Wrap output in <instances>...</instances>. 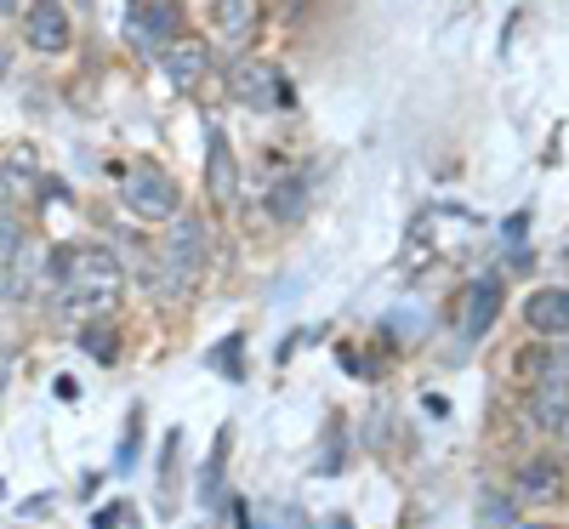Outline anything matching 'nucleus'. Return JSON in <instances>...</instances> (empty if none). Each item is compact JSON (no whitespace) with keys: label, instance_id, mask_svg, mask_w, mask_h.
I'll use <instances>...</instances> for the list:
<instances>
[{"label":"nucleus","instance_id":"obj_1","mask_svg":"<svg viewBox=\"0 0 569 529\" xmlns=\"http://www.w3.org/2000/svg\"><path fill=\"white\" fill-rule=\"evenodd\" d=\"M52 285L63 319H103L120 308V262L103 246H63L52 257Z\"/></svg>","mask_w":569,"mask_h":529},{"label":"nucleus","instance_id":"obj_2","mask_svg":"<svg viewBox=\"0 0 569 529\" xmlns=\"http://www.w3.org/2000/svg\"><path fill=\"white\" fill-rule=\"evenodd\" d=\"M120 200H126L131 217L166 222V217L182 211V188H177L166 171H154V166H137V171H126V182H120Z\"/></svg>","mask_w":569,"mask_h":529},{"label":"nucleus","instance_id":"obj_3","mask_svg":"<svg viewBox=\"0 0 569 529\" xmlns=\"http://www.w3.org/2000/svg\"><path fill=\"white\" fill-rule=\"evenodd\" d=\"M160 262H166V285H171V291H188V285L200 279V268H206V222L200 217H177L171 233H166Z\"/></svg>","mask_w":569,"mask_h":529},{"label":"nucleus","instance_id":"obj_4","mask_svg":"<svg viewBox=\"0 0 569 529\" xmlns=\"http://www.w3.org/2000/svg\"><path fill=\"white\" fill-rule=\"evenodd\" d=\"M233 98H240L246 109H291V80H284L273 63H233Z\"/></svg>","mask_w":569,"mask_h":529},{"label":"nucleus","instance_id":"obj_5","mask_svg":"<svg viewBox=\"0 0 569 529\" xmlns=\"http://www.w3.org/2000/svg\"><path fill=\"white\" fill-rule=\"evenodd\" d=\"M23 34H29L34 52L63 58L69 52V12H63V0H34V7L23 12Z\"/></svg>","mask_w":569,"mask_h":529},{"label":"nucleus","instance_id":"obj_6","mask_svg":"<svg viewBox=\"0 0 569 529\" xmlns=\"http://www.w3.org/2000/svg\"><path fill=\"white\" fill-rule=\"evenodd\" d=\"M501 273H479L472 279V291H467V308H461V336L467 342H479V336L496 325V313H501Z\"/></svg>","mask_w":569,"mask_h":529},{"label":"nucleus","instance_id":"obj_7","mask_svg":"<svg viewBox=\"0 0 569 529\" xmlns=\"http://www.w3.org/2000/svg\"><path fill=\"white\" fill-rule=\"evenodd\" d=\"M525 325L536 336H569V291H558V285H547V291H536L525 302Z\"/></svg>","mask_w":569,"mask_h":529},{"label":"nucleus","instance_id":"obj_8","mask_svg":"<svg viewBox=\"0 0 569 529\" xmlns=\"http://www.w3.org/2000/svg\"><path fill=\"white\" fill-rule=\"evenodd\" d=\"M177 18H182V12L171 7V0H154L149 12H137V18H131V34H137L142 52H166L171 34H177Z\"/></svg>","mask_w":569,"mask_h":529},{"label":"nucleus","instance_id":"obj_9","mask_svg":"<svg viewBox=\"0 0 569 529\" xmlns=\"http://www.w3.org/2000/svg\"><path fill=\"white\" fill-rule=\"evenodd\" d=\"M160 63H166V74H171L177 91H194L200 74H206V46H200V40H194V46H188V40H171L166 52H160Z\"/></svg>","mask_w":569,"mask_h":529},{"label":"nucleus","instance_id":"obj_10","mask_svg":"<svg viewBox=\"0 0 569 529\" xmlns=\"http://www.w3.org/2000/svg\"><path fill=\"white\" fill-rule=\"evenodd\" d=\"M206 177H211V194L222 200V206H233V194H240V177H233V154H228V137L222 131H211V142H206Z\"/></svg>","mask_w":569,"mask_h":529},{"label":"nucleus","instance_id":"obj_11","mask_svg":"<svg viewBox=\"0 0 569 529\" xmlns=\"http://www.w3.org/2000/svg\"><path fill=\"white\" fill-rule=\"evenodd\" d=\"M268 217L273 222H302L308 217V182L302 177H279L268 188Z\"/></svg>","mask_w":569,"mask_h":529},{"label":"nucleus","instance_id":"obj_12","mask_svg":"<svg viewBox=\"0 0 569 529\" xmlns=\"http://www.w3.org/2000/svg\"><path fill=\"white\" fill-rule=\"evenodd\" d=\"M552 490H558V456H536L518 467V496L525 501H547Z\"/></svg>","mask_w":569,"mask_h":529},{"label":"nucleus","instance_id":"obj_13","mask_svg":"<svg viewBox=\"0 0 569 529\" xmlns=\"http://www.w3.org/2000/svg\"><path fill=\"white\" fill-rule=\"evenodd\" d=\"M211 18H217L222 34L251 40L257 34V0H211Z\"/></svg>","mask_w":569,"mask_h":529},{"label":"nucleus","instance_id":"obj_14","mask_svg":"<svg viewBox=\"0 0 569 529\" xmlns=\"http://www.w3.org/2000/svg\"><path fill=\"white\" fill-rule=\"evenodd\" d=\"M222 456H228V427L217 432V445H211V456H206V467H200V485H194V501H200V507H217V501H222V467H228Z\"/></svg>","mask_w":569,"mask_h":529},{"label":"nucleus","instance_id":"obj_15","mask_svg":"<svg viewBox=\"0 0 569 529\" xmlns=\"http://www.w3.org/2000/svg\"><path fill=\"white\" fill-rule=\"evenodd\" d=\"M536 421L541 427H563L569 421V381H558V376L541 381L536 388Z\"/></svg>","mask_w":569,"mask_h":529},{"label":"nucleus","instance_id":"obj_16","mask_svg":"<svg viewBox=\"0 0 569 529\" xmlns=\"http://www.w3.org/2000/svg\"><path fill=\"white\" fill-rule=\"evenodd\" d=\"M211 365H217V376L240 381V376H246V336H228V342H217V348H211Z\"/></svg>","mask_w":569,"mask_h":529},{"label":"nucleus","instance_id":"obj_17","mask_svg":"<svg viewBox=\"0 0 569 529\" xmlns=\"http://www.w3.org/2000/svg\"><path fill=\"white\" fill-rule=\"evenodd\" d=\"M18 257V222L0 217V262H12Z\"/></svg>","mask_w":569,"mask_h":529},{"label":"nucleus","instance_id":"obj_18","mask_svg":"<svg viewBox=\"0 0 569 529\" xmlns=\"http://www.w3.org/2000/svg\"><path fill=\"white\" fill-rule=\"evenodd\" d=\"M86 353H98V359H114V336H98V330H86Z\"/></svg>","mask_w":569,"mask_h":529},{"label":"nucleus","instance_id":"obj_19","mask_svg":"<svg viewBox=\"0 0 569 529\" xmlns=\"http://www.w3.org/2000/svg\"><path fill=\"white\" fill-rule=\"evenodd\" d=\"M12 69V46H0V74H7Z\"/></svg>","mask_w":569,"mask_h":529},{"label":"nucleus","instance_id":"obj_20","mask_svg":"<svg viewBox=\"0 0 569 529\" xmlns=\"http://www.w3.org/2000/svg\"><path fill=\"white\" fill-rule=\"evenodd\" d=\"M325 529H353V523H348V518H330V523H325Z\"/></svg>","mask_w":569,"mask_h":529},{"label":"nucleus","instance_id":"obj_21","mask_svg":"<svg viewBox=\"0 0 569 529\" xmlns=\"http://www.w3.org/2000/svg\"><path fill=\"white\" fill-rule=\"evenodd\" d=\"M0 12H18V0H0Z\"/></svg>","mask_w":569,"mask_h":529}]
</instances>
